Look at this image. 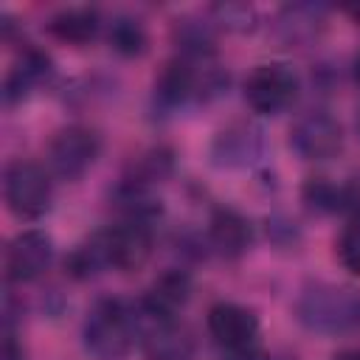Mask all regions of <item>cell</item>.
Here are the masks:
<instances>
[{"label": "cell", "mask_w": 360, "mask_h": 360, "mask_svg": "<svg viewBox=\"0 0 360 360\" xmlns=\"http://www.w3.org/2000/svg\"><path fill=\"white\" fill-rule=\"evenodd\" d=\"M295 315L309 332L343 335L360 326V292L354 287L315 281L307 284L295 301Z\"/></svg>", "instance_id": "1"}, {"label": "cell", "mask_w": 360, "mask_h": 360, "mask_svg": "<svg viewBox=\"0 0 360 360\" xmlns=\"http://www.w3.org/2000/svg\"><path fill=\"white\" fill-rule=\"evenodd\" d=\"M138 335V315L121 298H98L84 318L82 338L93 357L124 360Z\"/></svg>", "instance_id": "2"}, {"label": "cell", "mask_w": 360, "mask_h": 360, "mask_svg": "<svg viewBox=\"0 0 360 360\" xmlns=\"http://www.w3.org/2000/svg\"><path fill=\"white\" fill-rule=\"evenodd\" d=\"M3 197L11 214L20 219H39L53 200L48 172L34 160H11L3 174Z\"/></svg>", "instance_id": "3"}, {"label": "cell", "mask_w": 360, "mask_h": 360, "mask_svg": "<svg viewBox=\"0 0 360 360\" xmlns=\"http://www.w3.org/2000/svg\"><path fill=\"white\" fill-rule=\"evenodd\" d=\"M298 76L284 62L256 65L245 79V101L259 115H278L298 98Z\"/></svg>", "instance_id": "4"}, {"label": "cell", "mask_w": 360, "mask_h": 360, "mask_svg": "<svg viewBox=\"0 0 360 360\" xmlns=\"http://www.w3.org/2000/svg\"><path fill=\"white\" fill-rule=\"evenodd\" d=\"M98 152H101L98 132L84 124H70L51 138L48 163L59 180H79L96 163Z\"/></svg>", "instance_id": "5"}, {"label": "cell", "mask_w": 360, "mask_h": 360, "mask_svg": "<svg viewBox=\"0 0 360 360\" xmlns=\"http://www.w3.org/2000/svg\"><path fill=\"white\" fill-rule=\"evenodd\" d=\"M290 146L301 160H329L343 146L340 121L326 110H307L290 127Z\"/></svg>", "instance_id": "6"}, {"label": "cell", "mask_w": 360, "mask_h": 360, "mask_svg": "<svg viewBox=\"0 0 360 360\" xmlns=\"http://www.w3.org/2000/svg\"><path fill=\"white\" fill-rule=\"evenodd\" d=\"M155 222L152 219H138V217H124L118 225L107 228V253H110V267L121 273L141 270L155 245Z\"/></svg>", "instance_id": "7"}, {"label": "cell", "mask_w": 360, "mask_h": 360, "mask_svg": "<svg viewBox=\"0 0 360 360\" xmlns=\"http://www.w3.org/2000/svg\"><path fill=\"white\" fill-rule=\"evenodd\" d=\"M208 335L214 338V343L231 354V352H248L256 349L259 343V318L253 309L233 304V301H219L208 309L205 318Z\"/></svg>", "instance_id": "8"}, {"label": "cell", "mask_w": 360, "mask_h": 360, "mask_svg": "<svg viewBox=\"0 0 360 360\" xmlns=\"http://www.w3.org/2000/svg\"><path fill=\"white\" fill-rule=\"evenodd\" d=\"M264 132L259 124L239 118L225 124L211 143V158L219 169H245L253 166L256 160H262L264 155Z\"/></svg>", "instance_id": "9"}, {"label": "cell", "mask_w": 360, "mask_h": 360, "mask_svg": "<svg viewBox=\"0 0 360 360\" xmlns=\"http://www.w3.org/2000/svg\"><path fill=\"white\" fill-rule=\"evenodd\" d=\"M53 259V242L45 231H22L17 233L6 248V278L11 284H28L37 281Z\"/></svg>", "instance_id": "10"}, {"label": "cell", "mask_w": 360, "mask_h": 360, "mask_svg": "<svg viewBox=\"0 0 360 360\" xmlns=\"http://www.w3.org/2000/svg\"><path fill=\"white\" fill-rule=\"evenodd\" d=\"M138 335L146 360H194V338L174 318L138 315Z\"/></svg>", "instance_id": "11"}, {"label": "cell", "mask_w": 360, "mask_h": 360, "mask_svg": "<svg viewBox=\"0 0 360 360\" xmlns=\"http://www.w3.org/2000/svg\"><path fill=\"white\" fill-rule=\"evenodd\" d=\"M188 298H191V276L186 270L169 267L152 281V287L138 301V315L141 318H174L188 304Z\"/></svg>", "instance_id": "12"}, {"label": "cell", "mask_w": 360, "mask_h": 360, "mask_svg": "<svg viewBox=\"0 0 360 360\" xmlns=\"http://www.w3.org/2000/svg\"><path fill=\"white\" fill-rule=\"evenodd\" d=\"M253 242V231L248 217L236 208H217L208 219V248L222 259H239L248 253Z\"/></svg>", "instance_id": "13"}, {"label": "cell", "mask_w": 360, "mask_h": 360, "mask_svg": "<svg viewBox=\"0 0 360 360\" xmlns=\"http://www.w3.org/2000/svg\"><path fill=\"white\" fill-rule=\"evenodd\" d=\"M326 25V8L312 3H292L284 6L276 17V37L284 45H309L321 37Z\"/></svg>", "instance_id": "14"}, {"label": "cell", "mask_w": 360, "mask_h": 360, "mask_svg": "<svg viewBox=\"0 0 360 360\" xmlns=\"http://www.w3.org/2000/svg\"><path fill=\"white\" fill-rule=\"evenodd\" d=\"M51 76V56L39 48H22L20 59L14 62V68L8 70L6 82H3V98L6 104H17L22 101L37 84H42Z\"/></svg>", "instance_id": "15"}, {"label": "cell", "mask_w": 360, "mask_h": 360, "mask_svg": "<svg viewBox=\"0 0 360 360\" xmlns=\"http://www.w3.org/2000/svg\"><path fill=\"white\" fill-rule=\"evenodd\" d=\"M48 31L53 39L68 45H87L101 31V17L90 6H73L62 8L48 20Z\"/></svg>", "instance_id": "16"}, {"label": "cell", "mask_w": 360, "mask_h": 360, "mask_svg": "<svg viewBox=\"0 0 360 360\" xmlns=\"http://www.w3.org/2000/svg\"><path fill=\"white\" fill-rule=\"evenodd\" d=\"M174 169V155L163 146H155L143 152L138 160H132L129 172L121 177L118 186L124 188H138V191H152L155 183H163Z\"/></svg>", "instance_id": "17"}, {"label": "cell", "mask_w": 360, "mask_h": 360, "mask_svg": "<svg viewBox=\"0 0 360 360\" xmlns=\"http://www.w3.org/2000/svg\"><path fill=\"white\" fill-rule=\"evenodd\" d=\"M107 267H110V253H107V236H104V231H98L87 242L76 245L68 253V259H65V270L76 281H87V278L104 273Z\"/></svg>", "instance_id": "18"}, {"label": "cell", "mask_w": 360, "mask_h": 360, "mask_svg": "<svg viewBox=\"0 0 360 360\" xmlns=\"http://www.w3.org/2000/svg\"><path fill=\"white\" fill-rule=\"evenodd\" d=\"M174 45L177 56L194 62H211L214 56V31L205 20H177L174 22Z\"/></svg>", "instance_id": "19"}, {"label": "cell", "mask_w": 360, "mask_h": 360, "mask_svg": "<svg viewBox=\"0 0 360 360\" xmlns=\"http://www.w3.org/2000/svg\"><path fill=\"white\" fill-rule=\"evenodd\" d=\"M107 42L121 56H141L149 45V37H146V28L138 17L118 14L107 28Z\"/></svg>", "instance_id": "20"}, {"label": "cell", "mask_w": 360, "mask_h": 360, "mask_svg": "<svg viewBox=\"0 0 360 360\" xmlns=\"http://www.w3.org/2000/svg\"><path fill=\"white\" fill-rule=\"evenodd\" d=\"M301 200L315 214H335L343 211V191L326 177H309L301 188Z\"/></svg>", "instance_id": "21"}, {"label": "cell", "mask_w": 360, "mask_h": 360, "mask_svg": "<svg viewBox=\"0 0 360 360\" xmlns=\"http://www.w3.org/2000/svg\"><path fill=\"white\" fill-rule=\"evenodd\" d=\"M211 22H217L225 31L245 34V31H253L256 28L259 14L248 3H217V6H211Z\"/></svg>", "instance_id": "22"}, {"label": "cell", "mask_w": 360, "mask_h": 360, "mask_svg": "<svg viewBox=\"0 0 360 360\" xmlns=\"http://www.w3.org/2000/svg\"><path fill=\"white\" fill-rule=\"evenodd\" d=\"M335 253H338V262L343 264V270H349L352 276H360V219L346 222V228L338 236Z\"/></svg>", "instance_id": "23"}, {"label": "cell", "mask_w": 360, "mask_h": 360, "mask_svg": "<svg viewBox=\"0 0 360 360\" xmlns=\"http://www.w3.org/2000/svg\"><path fill=\"white\" fill-rule=\"evenodd\" d=\"M340 191H343V211H346L352 219H360V172L352 174V177L340 186Z\"/></svg>", "instance_id": "24"}, {"label": "cell", "mask_w": 360, "mask_h": 360, "mask_svg": "<svg viewBox=\"0 0 360 360\" xmlns=\"http://www.w3.org/2000/svg\"><path fill=\"white\" fill-rule=\"evenodd\" d=\"M0 360H25V352L17 343L14 329H3V354H0Z\"/></svg>", "instance_id": "25"}, {"label": "cell", "mask_w": 360, "mask_h": 360, "mask_svg": "<svg viewBox=\"0 0 360 360\" xmlns=\"http://www.w3.org/2000/svg\"><path fill=\"white\" fill-rule=\"evenodd\" d=\"M222 360H287V357L264 354V352H259V346H256V349H248V352H231V354H225Z\"/></svg>", "instance_id": "26"}, {"label": "cell", "mask_w": 360, "mask_h": 360, "mask_svg": "<svg viewBox=\"0 0 360 360\" xmlns=\"http://www.w3.org/2000/svg\"><path fill=\"white\" fill-rule=\"evenodd\" d=\"M335 360H360V349H343L335 354Z\"/></svg>", "instance_id": "27"}, {"label": "cell", "mask_w": 360, "mask_h": 360, "mask_svg": "<svg viewBox=\"0 0 360 360\" xmlns=\"http://www.w3.org/2000/svg\"><path fill=\"white\" fill-rule=\"evenodd\" d=\"M352 76H354V82H357V87H360V53H357L354 62H352Z\"/></svg>", "instance_id": "28"}, {"label": "cell", "mask_w": 360, "mask_h": 360, "mask_svg": "<svg viewBox=\"0 0 360 360\" xmlns=\"http://www.w3.org/2000/svg\"><path fill=\"white\" fill-rule=\"evenodd\" d=\"M354 124H357V138H360V110H357V121Z\"/></svg>", "instance_id": "29"}]
</instances>
